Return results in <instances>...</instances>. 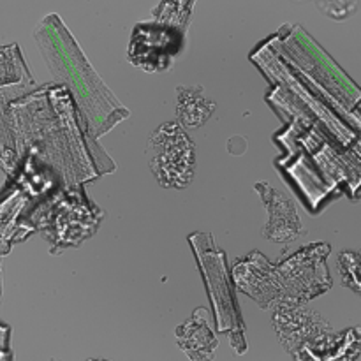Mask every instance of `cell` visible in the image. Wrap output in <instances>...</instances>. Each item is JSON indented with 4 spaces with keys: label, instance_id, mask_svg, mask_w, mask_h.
<instances>
[{
    "label": "cell",
    "instance_id": "obj_1",
    "mask_svg": "<svg viewBox=\"0 0 361 361\" xmlns=\"http://www.w3.org/2000/svg\"><path fill=\"white\" fill-rule=\"evenodd\" d=\"M328 245L305 247L281 264H271L259 252H252L235 264L236 286L263 309L298 307L330 288L324 259Z\"/></svg>",
    "mask_w": 361,
    "mask_h": 361
},
{
    "label": "cell",
    "instance_id": "obj_2",
    "mask_svg": "<svg viewBox=\"0 0 361 361\" xmlns=\"http://www.w3.org/2000/svg\"><path fill=\"white\" fill-rule=\"evenodd\" d=\"M152 175L166 189H185L196 173V147L178 122L162 123L147 145Z\"/></svg>",
    "mask_w": 361,
    "mask_h": 361
},
{
    "label": "cell",
    "instance_id": "obj_3",
    "mask_svg": "<svg viewBox=\"0 0 361 361\" xmlns=\"http://www.w3.org/2000/svg\"><path fill=\"white\" fill-rule=\"evenodd\" d=\"M182 48V35L171 27L159 25H137L130 42L129 59L134 66L145 71L168 69L171 59Z\"/></svg>",
    "mask_w": 361,
    "mask_h": 361
},
{
    "label": "cell",
    "instance_id": "obj_4",
    "mask_svg": "<svg viewBox=\"0 0 361 361\" xmlns=\"http://www.w3.org/2000/svg\"><path fill=\"white\" fill-rule=\"evenodd\" d=\"M256 190L268 212V222L263 229L264 238L288 245L305 235L307 231L303 229L295 203L286 194L279 192L268 183H257Z\"/></svg>",
    "mask_w": 361,
    "mask_h": 361
},
{
    "label": "cell",
    "instance_id": "obj_5",
    "mask_svg": "<svg viewBox=\"0 0 361 361\" xmlns=\"http://www.w3.org/2000/svg\"><path fill=\"white\" fill-rule=\"evenodd\" d=\"M274 324L281 344L293 355L312 338L330 331V326L319 314L302 309L300 305L279 309L274 316Z\"/></svg>",
    "mask_w": 361,
    "mask_h": 361
},
{
    "label": "cell",
    "instance_id": "obj_6",
    "mask_svg": "<svg viewBox=\"0 0 361 361\" xmlns=\"http://www.w3.org/2000/svg\"><path fill=\"white\" fill-rule=\"evenodd\" d=\"M203 316V310H197L183 326L176 330L178 345L190 361H212L217 349V338L214 337Z\"/></svg>",
    "mask_w": 361,
    "mask_h": 361
},
{
    "label": "cell",
    "instance_id": "obj_7",
    "mask_svg": "<svg viewBox=\"0 0 361 361\" xmlns=\"http://www.w3.org/2000/svg\"><path fill=\"white\" fill-rule=\"evenodd\" d=\"M215 111L214 101L203 94L201 87H180L176 99L178 123L183 127H203Z\"/></svg>",
    "mask_w": 361,
    "mask_h": 361
},
{
    "label": "cell",
    "instance_id": "obj_8",
    "mask_svg": "<svg viewBox=\"0 0 361 361\" xmlns=\"http://www.w3.org/2000/svg\"><path fill=\"white\" fill-rule=\"evenodd\" d=\"M342 335L324 331L295 353V361H353Z\"/></svg>",
    "mask_w": 361,
    "mask_h": 361
},
{
    "label": "cell",
    "instance_id": "obj_9",
    "mask_svg": "<svg viewBox=\"0 0 361 361\" xmlns=\"http://www.w3.org/2000/svg\"><path fill=\"white\" fill-rule=\"evenodd\" d=\"M348 2H353V0H348ZM317 4H319V7L323 9V6H334L335 0H317Z\"/></svg>",
    "mask_w": 361,
    "mask_h": 361
}]
</instances>
